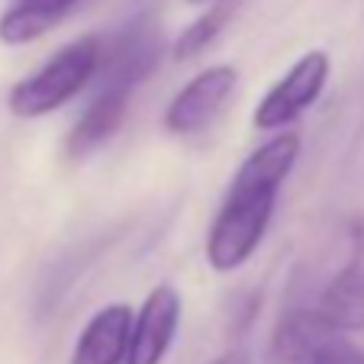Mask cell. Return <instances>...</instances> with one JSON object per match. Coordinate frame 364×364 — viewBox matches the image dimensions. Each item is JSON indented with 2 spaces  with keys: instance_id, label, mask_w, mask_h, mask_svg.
Masks as SVG:
<instances>
[{
  "instance_id": "cell-9",
  "label": "cell",
  "mask_w": 364,
  "mask_h": 364,
  "mask_svg": "<svg viewBox=\"0 0 364 364\" xmlns=\"http://www.w3.org/2000/svg\"><path fill=\"white\" fill-rule=\"evenodd\" d=\"M136 309L129 303H107L84 323L71 351V364H126Z\"/></svg>"
},
{
  "instance_id": "cell-2",
  "label": "cell",
  "mask_w": 364,
  "mask_h": 364,
  "mask_svg": "<svg viewBox=\"0 0 364 364\" xmlns=\"http://www.w3.org/2000/svg\"><path fill=\"white\" fill-rule=\"evenodd\" d=\"M103 62V39L100 36H81L68 42L48 58L46 65L26 75L10 87L7 107L20 119H39L62 110L87 84L97 81Z\"/></svg>"
},
{
  "instance_id": "cell-12",
  "label": "cell",
  "mask_w": 364,
  "mask_h": 364,
  "mask_svg": "<svg viewBox=\"0 0 364 364\" xmlns=\"http://www.w3.org/2000/svg\"><path fill=\"white\" fill-rule=\"evenodd\" d=\"M235 10H239V0H216V4H210L206 14H200L197 20L174 39L171 55L178 58V62H191V58L203 55L206 48L223 36V29L232 23Z\"/></svg>"
},
{
  "instance_id": "cell-3",
  "label": "cell",
  "mask_w": 364,
  "mask_h": 364,
  "mask_svg": "<svg viewBox=\"0 0 364 364\" xmlns=\"http://www.w3.org/2000/svg\"><path fill=\"white\" fill-rule=\"evenodd\" d=\"M264 358L268 364H364V345L309 306H290L277 316Z\"/></svg>"
},
{
  "instance_id": "cell-8",
  "label": "cell",
  "mask_w": 364,
  "mask_h": 364,
  "mask_svg": "<svg viewBox=\"0 0 364 364\" xmlns=\"http://www.w3.org/2000/svg\"><path fill=\"white\" fill-rule=\"evenodd\" d=\"M181 309L184 300L171 284H159L145 296V303L136 309V323H132L129 355L126 364H161L171 348L174 336L181 326Z\"/></svg>"
},
{
  "instance_id": "cell-11",
  "label": "cell",
  "mask_w": 364,
  "mask_h": 364,
  "mask_svg": "<svg viewBox=\"0 0 364 364\" xmlns=\"http://www.w3.org/2000/svg\"><path fill=\"white\" fill-rule=\"evenodd\" d=\"M81 0H14L0 14V42L29 46L58 26Z\"/></svg>"
},
{
  "instance_id": "cell-4",
  "label": "cell",
  "mask_w": 364,
  "mask_h": 364,
  "mask_svg": "<svg viewBox=\"0 0 364 364\" xmlns=\"http://www.w3.org/2000/svg\"><path fill=\"white\" fill-rule=\"evenodd\" d=\"M329 71H332V62L326 52H319V48L303 52V55L271 84L268 94L258 100V107H255V113H252L255 129L284 132L287 126H294L303 113L313 110L319 103L326 84H329Z\"/></svg>"
},
{
  "instance_id": "cell-13",
  "label": "cell",
  "mask_w": 364,
  "mask_h": 364,
  "mask_svg": "<svg viewBox=\"0 0 364 364\" xmlns=\"http://www.w3.org/2000/svg\"><path fill=\"white\" fill-rule=\"evenodd\" d=\"M210 364H248V355L242 348H229V351H223L220 358H213Z\"/></svg>"
},
{
  "instance_id": "cell-7",
  "label": "cell",
  "mask_w": 364,
  "mask_h": 364,
  "mask_svg": "<svg viewBox=\"0 0 364 364\" xmlns=\"http://www.w3.org/2000/svg\"><path fill=\"white\" fill-rule=\"evenodd\" d=\"M235 84H239V71L232 65H210L193 75L165 107L161 117L165 129L171 136H197L206 126H213V119L232 100Z\"/></svg>"
},
{
  "instance_id": "cell-5",
  "label": "cell",
  "mask_w": 364,
  "mask_h": 364,
  "mask_svg": "<svg viewBox=\"0 0 364 364\" xmlns=\"http://www.w3.org/2000/svg\"><path fill=\"white\" fill-rule=\"evenodd\" d=\"M313 313L342 332H364V216H351L345 226V262L323 284Z\"/></svg>"
},
{
  "instance_id": "cell-6",
  "label": "cell",
  "mask_w": 364,
  "mask_h": 364,
  "mask_svg": "<svg viewBox=\"0 0 364 364\" xmlns=\"http://www.w3.org/2000/svg\"><path fill=\"white\" fill-rule=\"evenodd\" d=\"M165 39L161 26L151 14H139L119 29L117 36L103 39V62H100V87H126L132 90L151 77L159 68Z\"/></svg>"
},
{
  "instance_id": "cell-1",
  "label": "cell",
  "mask_w": 364,
  "mask_h": 364,
  "mask_svg": "<svg viewBox=\"0 0 364 364\" xmlns=\"http://www.w3.org/2000/svg\"><path fill=\"white\" fill-rule=\"evenodd\" d=\"M300 159V132H274L248 151L206 229V264L220 274L242 268L264 242L284 181Z\"/></svg>"
},
{
  "instance_id": "cell-10",
  "label": "cell",
  "mask_w": 364,
  "mask_h": 364,
  "mask_svg": "<svg viewBox=\"0 0 364 364\" xmlns=\"http://www.w3.org/2000/svg\"><path fill=\"white\" fill-rule=\"evenodd\" d=\"M132 90L126 87H100L97 97L84 107V113L75 119L68 139H65V151L71 159H84L90 151H97L113 132L119 129L126 110H129Z\"/></svg>"
},
{
  "instance_id": "cell-14",
  "label": "cell",
  "mask_w": 364,
  "mask_h": 364,
  "mask_svg": "<svg viewBox=\"0 0 364 364\" xmlns=\"http://www.w3.org/2000/svg\"><path fill=\"white\" fill-rule=\"evenodd\" d=\"M191 4H216V0H191Z\"/></svg>"
}]
</instances>
